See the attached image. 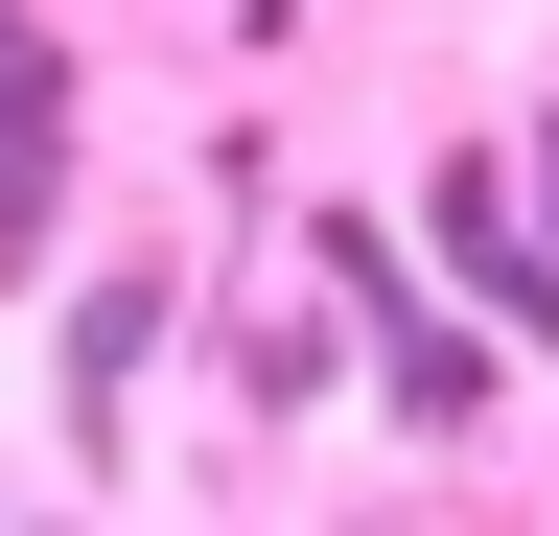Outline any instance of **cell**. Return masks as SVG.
I'll return each mask as SVG.
<instances>
[{
  "label": "cell",
  "instance_id": "6da1fadb",
  "mask_svg": "<svg viewBox=\"0 0 559 536\" xmlns=\"http://www.w3.org/2000/svg\"><path fill=\"white\" fill-rule=\"evenodd\" d=\"M349 303H373V373H396V420H489V350H466L443 303H396V257H373V234H349Z\"/></svg>",
  "mask_w": 559,
  "mask_h": 536
},
{
  "label": "cell",
  "instance_id": "7a4b0ae2",
  "mask_svg": "<svg viewBox=\"0 0 559 536\" xmlns=\"http://www.w3.org/2000/svg\"><path fill=\"white\" fill-rule=\"evenodd\" d=\"M47 164H70V71L47 24H0V234H47Z\"/></svg>",
  "mask_w": 559,
  "mask_h": 536
},
{
  "label": "cell",
  "instance_id": "3957f363",
  "mask_svg": "<svg viewBox=\"0 0 559 536\" xmlns=\"http://www.w3.org/2000/svg\"><path fill=\"white\" fill-rule=\"evenodd\" d=\"M140 373H164V303L94 281V326H70V443H94V466H117V420H140Z\"/></svg>",
  "mask_w": 559,
  "mask_h": 536
}]
</instances>
